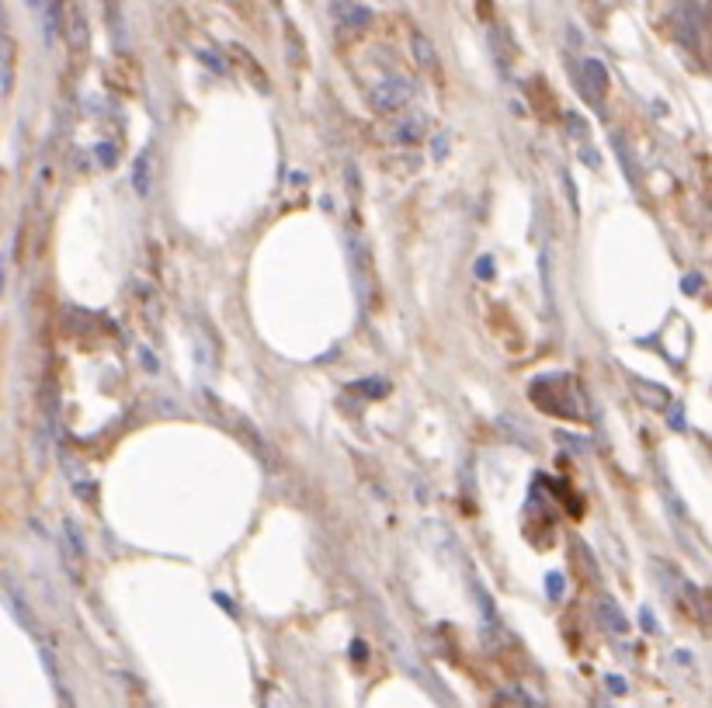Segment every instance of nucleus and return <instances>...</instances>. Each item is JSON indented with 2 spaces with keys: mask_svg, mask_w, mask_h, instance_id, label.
<instances>
[{
  "mask_svg": "<svg viewBox=\"0 0 712 708\" xmlns=\"http://www.w3.org/2000/svg\"><path fill=\"white\" fill-rule=\"evenodd\" d=\"M411 98H414V83L407 77H400V73L379 80L376 88H373V94H368L373 108L383 111V116H396V111H400Z\"/></svg>",
  "mask_w": 712,
  "mask_h": 708,
  "instance_id": "nucleus-1",
  "label": "nucleus"
},
{
  "mask_svg": "<svg viewBox=\"0 0 712 708\" xmlns=\"http://www.w3.org/2000/svg\"><path fill=\"white\" fill-rule=\"evenodd\" d=\"M330 18L345 36H358L373 21V11L358 4V0H330Z\"/></svg>",
  "mask_w": 712,
  "mask_h": 708,
  "instance_id": "nucleus-2",
  "label": "nucleus"
},
{
  "mask_svg": "<svg viewBox=\"0 0 712 708\" xmlns=\"http://www.w3.org/2000/svg\"><path fill=\"white\" fill-rule=\"evenodd\" d=\"M577 83H581V91L587 94V101L597 108V104H602V98H605V91H609V70H605V63L602 60H584L581 73H577Z\"/></svg>",
  "mask_w": 712,
  "mask_h": 708,
  "instance_id": "nucleus-3",
  "label": "nucleus"
},
{
  "mask_svg": "<svg viewBox=\"0 0 712 708\" xmlns=\"http://www.w3.org/2000/svg\"><path fill=\"white\" fill-rule=\"evenodd\" d=\"M24 4L36 11V18L42 24V36H46V46H52L56 36H60V0H24Z\"/></svg>",
  "mask_w": 712,
  "mask_h": 708,
  "instance_id": "nucleus-4",
  "label": "nucleus"
},
{
  "mask_svg": "<svg viewBox=\"0 0 712 708\" xmlns=\"http://www.w3.org/2000/svg\"><path fill=\"white\" fill-rule=\"evenodd\" d=\"M469 587H473V601L479 608V629H483V636H487V639H494V632L501 629V618H497V608L491 601V594L483 590V584L476 577L469 580Z\"/></svg>",
  "mask_w": 712,
  "mask_h": 708,
  "instance_id": "nucleus-5",
  "label": "nucleus"
},
{
  "mask_svg": "<svg viewBox=\"0 0 712 708\" xmlns=\"http://www.w3.org/2000/svg\"><path fill=\"white\" fill-rule=\"evenodd\" d=\"M389 139H393V143H400V147H417L421 139H424V119H421V116L396 119V122L389 126Z\"/></svg>",
  "mask_w": 712,
  "mask_h": 708,
  "instance_id": "nucleus-6",
  "label": "nucleus"
},
{
  "mask_svg": "<svg viewBox=\"0 0 712 708\" xmlns=\"http://www.w3.org/2000/svg\"><path fill=\"white\" fill-rule=\"evenodd\" d=\"M150 181H154V153L142 150V153L136 157V167H132V188H136L139 198L150 195Z\"/></svg>",
  "mask_w": 712,
  "mask_h": 708,
  "instance_id": "nucleus-7",
  "label": "nucleus"
},
{
  "mask_svg": "<svg viewBox=\"0 0 712 708\" xmlns=\"http://www.w3.org/2000/svg\"><path fill=\"white\" fill-rule=\"evenodd\" d=\"M597 615H602V621H605L612 632H625V629H630V621H625V615L619 611V605L609 601V598L597 601Z\"/></svg>",
  "mask_w": 712,
  "mask_h": 708,
  "instance_id": "nucleus-8",
  "label": "nucleus"
},
{
  "mask_svg": "<svg viewBox=\"0 0 712 708\" xmlns=\"http://www.w3.org/2000/svg\"><path fill=\"white\" fill-rule=\"evenodd\" d=\"M414 56H417V67H424V70H435V63H438V56H435V46H432V39L427 36H414Z\"/></svg>",
  "mask_w": 712,
  "mask_h": 708,
  "instance_id": "nucleus-9",
  "label": "nucleus"
},
{
  "mask_svg": "<svg viewBox=\"0 0 712 708\" xmlns=\"http://www.w3.org/2000/svg\"><path fill=\"white\" fill-rule=\"evenodd\" d=\"M14 88V42L11 36H4V80H0V91L11 94Z\"/></svg>",
  "mask_w": 712,
  "mask_h": 708,
  "instance_id": "nucleus-10",
  "label": "nucleus"
},
{
  "mask_svg": "<svg viewBox=\"0 0 712 708\" xmlns=\"http://www.w3.org/2000/svg\"><path fill=\"white\" fill-rule=\"evenodd\" d=\"M70 42H73V46H83V42H88V24H83L80 8H70Z\"/></svg>",
  "mask_w": 712,
  "mask_h": 708,
  "instance_id": "nucleus-11",
  "label": "nucleus"
},
{
  "mask_svg": "<svg viewBox=\"0 0 712 708\" xmlns=\"http://www.w3.org/2000/svg\"><path fill=\"white\" fill-rule=\"evenodd\" d=\"M95 153H98V163H101V167H116V160H119V153H116V147H111V143H98Z\"/></svg>",
  "mask_w": 712,
  "mask_h": 708,
  "instance_id": "nucleus-12",
  "label": "nucleus"
},
{
  "mask_svg": "<svg viewBox=\"0 0 712 708\" xmlns=\"http://www.w3.org/2000/svg\"><path fill=\"white\" fill-rule=\"evenodd\" d=\"M355 389H358V392H365V396H376V400H379V396H383L389 386H386V382H379V379H368V382H358Z\"/></svg>",
  "mask_w": 712,
  "mask_h": 708,
  "instance_id": "nucleus-13",
  "label": "nucleus"
},
{
  "mask_svg": "<svg viewBox=\"0 0 712 708\" xmlns=\"http://www.w3.org/2000/svg\"><path fill=\"white\" fill-rule=\"evenodd\" d=\"M563 587H566V584H563V577H560V574H550V577H546V590H550V598H553V601H560V598H563Z\"/></svg>",
  "mask_w": 712,
  "mask_h": 708,
  "instance_id": "nucleus-14",
  "label": "nucleus"
},
{
  "mask_svg": "<svg viewBox=\"0 0 712 708\" xmlns=\"http://www.w3.org/2000/svg\"><path fill=\"white\" fill-rule=\"evenodd\" d=\"M198 56H202V60L209 63V70H216V73H226V63L219 60V56H216V52H198Z\"/></svg>",
  "mask_w": 712,
  "mask_h": 708,
  "instance_id": "nucleus-15",
  "label": "nucleus"
},
{
  "mask_svg": "<svg viewBox=\"0 0 712 708\" xmlns=\"http://www.w3.org/2000/svg\"><path fill=\"white\" fill-rule=\"evenodd\" d=\"M476 275H479V278H491V275H494V265H491V258H479V265H476Z\"/></svg>",
  "mask_w": 712,
  "mask_h": 708,
  "instance_id": "nucleus-16",
  "label": "nucleus"
},
{
  "mask_svg": "<svg viewBox=\"0 0 712 708\" xmlns=\"http://www.w3.org/2000/svg\"><path fill=\"white\" fill-rule=\"evenodd\" d=\"M445 147H448V139H445V136H435V150H432V157H435V160H442V157H445Z\"/></svg>",
  "mask_w": 712,
  "mask_h": 708,
  "instance_id": "nucleus-17",
  "label": "nucleus"
},
{
  "mask_svg": "<svg viewBox=\"0 0 712 708\" xmlns=\"http://www.w3.org/2000/svg\"><path fill=\"white\" fill-rule=\"evenodd\" d=\"M699 286H702L699 275H695V278H685V292H699Z\"/></svg>",
  "mask_w": 712,
  "mask_h": 708,
  "instance_id": "nucleus-18",
  "label": "nucleus"
},
{
  "mask_svg": "<svg viewBox=\"0 0 712 708\" xmlns=\"http://www.w3.org/2000/svg\"><path fill=\"white\" fill-rule=\"evenodd\" d=\"M352 657H355V660H365V642H352Z\"/></svg>",
  "mask_w": 712,
  "mask_h": 708,
  "instance_id": "nucleus-19",
  "label": "nucleus"
},
{
  "mask_svg": "<svg viewBox=\"0 0 712 708\" xmlns=\"http://www.w3.org/2000/svg\"><path fill=\"white\" fill-rule=\"evenodd\" d=\"M609 688H612L615 695H625V685L619 681V677H609Z\"/></svg>",
  "mask_w": 712,
  "mask_h": 708,
  "instance_id": "nucleus-20",
  "label": "nucleus"
}]
</instances>
